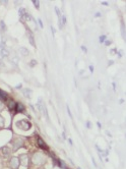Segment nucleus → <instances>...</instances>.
I'll return each mask as SVG.
<instances>
[{
    "mask_svg": "<svg viewBox=\"0 0 126 169\" xmlns=\"http://www.w3.org/2000/svg\"><path fill=\"white\" fill-rule=\"evenodd\" d=\"M32 162L35 165H43L46 162V156L43 153H35L32 157Z\"/></svg>",
    "mask_w": 126,
    "mask_h": 169,
    "instance_id": "1",
    "label": "nucleus"
},
{
    "mask_svg": "<svg viewBox=\"0 0 126 169\" xmlns=\"http://www.w3.org/2000/svg\"><path fill=\"white\" fill-rule=\"evenodd\" d=\"M16 127L21 130H29L32 127V123L27 119H21L16 122Z\"/></svg>",
    "mask_w": 126,
    "mask_h": 169,
    "instance_id": "2",
    "label": "nucleus"
},
{
    "mask_svg": "<svg viewBox=\"0 0 126 169\" xmlns=\"http://www.w3.org/2000/svg\"><path fill=\"white\" fill-rule=\"evenodd\" d=\"M20 165V158L18 157H12L11 159L9 161V166L11 169H18Z\"/></svg>",
    "mask_w": 126,
    "mask_h": 169,
    "instance_id": "3",
    "label": "nucleus"
},
{
    "mask_svg": "<svg viewBox=\"0 0 126 169\" xmlns=\"http://www.w3.org/2000/svg\"><path fill=\"white\" fill-rule=\"evenodd\" d=\"M10 153H11V151H10V149L8 147H2L0 149V156H2L3 158L8 157L10 155Z\"/></svg>",
    "mask_w": 126,
    "mask_h": 169,
    "instance_id": "4",
    "label": "nucleus"
},
{
    "mask_svg": "<svg viewBox=\"0 0 126 169\" xmlns=\"http://www.w3.org/2000/svg\"><path fill=\"white\" fill-rule=\"evenodd\" d=\"M23 145H24V141L21 140V138H16V140L13 142V147H14L13 151H17L20 147H23Z\"/></svg>",
    "mask_w": 126,
    "mask_h": 169,
    "instance_id": "5",
    "label": "nucleus"
},
{
    "mask_svg": "<svg viewBox=\"0 0 126 169\" xmlns=\"http://www.w3.org/2000/svg\"><path fill=\"white\" fill-rule=\"evenodd\" d=\"M20 164L24 165V166H28L29 165V157L25 155V154H23V155H20Z\"/></svg>",
    "mask_w": 126,
    "mask_h": 169,
    "instance_id": "6",
    "label": "nucleus"
},
{
    "mask_svg": "<svg viewBox=\"0 0 126 169\" xmlns=\"http://www.w3.org/2000/svg\"><path fill=\"white\" fill-rule=\"evenodd\" d=\"M38 107L40 108V110L43 112L44 114L46 115V117H48V114H47V110H46V107L44 105V102H42V100H39V103H38Z\"/></svg>",
    "mask_w": 126,
    "mask_h": 169,
    "instance_id": "7",
    "label": "nucleus"
},
{
    "mask_svg": "<svg viewBox=\"0 0 126 169\" xmlns=\"http://www.w3.org/2000/svg\"><path fill=\"white\" fill-rule=\"evenodd\" d=\"M38 144H39V147H40V148H42V149H44V150H48V146L46 145V143L44 142L41 138H38Z\"/></svg>",
    "mask_w": 126,
    "mask_h": 169,
    "instance_id": "8",
    "label": "nucleus"
},
{
    "mask_svg": "<svg viewBox=\"0 0 126 169\" xmlns=\"http://www.w3.org/2000/svg\"><path fill=\"white\" fill-rule=\"evenodd\" d=\"M9 55L8 51H7L6 49H4V48H2L1 50H0V59H3V58H6L7 56Z\"/></svg>",
    "mask_w": 126,
    "mask_h": 169,
    "instance_id": "9",
    "label": "nucleus"
},
{
    "mask_svg": "<svg viewBox=\"0 0 126 169\" xmlns=\"http://www.w3.org/2000/svg\"><path fill=\"white\" fill-rule=\"evenodd\" d=\"M16 110L17 112H23L25 110V106L21 103H16Z\"/></svg>",
    "mask_w": 126,
    "mask_h": 169,
    "instance_id": "10",
    "label": "nucleus"
},
{
    "mask_svg": "<svg viewBox=\"0 0 126 169\" xmlns=\"http://www.w3.org/2000/svg\"><path fill=\"white\" fill-rule=\"evenodd\" d=\"M0 100L2 101L7 100V94L4 91H2V90H0Z\"/></svg>",
    "mask_w": 126,
    "mask_h": 169,
    "instance_id": "11",
    "label": "nucleus"
},
{
    "mask_svg": "<svg viewBox=\"0 0 126 169\" xmlns=\"http://www.w3.org/2000/svg\"><path fill=\"white\" fill-rule=\"evenodd\" d=\"M8 108H9L10 110L16 109V103H14L12 100H10L9 102H8Z\"/></svg>",
    "mask_w": 126,
    "mask_h": 169,
    "instance_id": "12",
    "label": "nucleus"
},
{
    "mask_svg": "<svg viewBox=\"0 0 126 169\" xmlns=\"http://www.w3.org/2000/svg\"><path fill=\"white\" fill-rule=\"evenodd\" d=\"M4 124H5V120H4V118H3L1 115H0V129L4 127Z\"/></svg>",
    "mask_w": 126,
    "mask_h": 169,
    "instance_id": "13",
    "label": "nucleus"
},
{
    "mask_svg": "<svg viewBox=\"0 0 126 169\" xmlns=\"http://www.w3.org/2000/svg\"><path fill=\"white\" fill-rule=\"evenodd\" d=\"M20 52H24V54H23L24 56H25V55L28 56V54H29V51H28L27 49H25V48H20Z\"/></svg>",
    "mask_w": 126,
    "mask_h": 169,
    "instance_id": "14",
    "label": "nucleus"
},
{
    "mask_svg": "<svg viewBox=\"0 0 126 169\" xmlns=\"http://www.w3.org/2000/svg\"><path fill=\"white\" fill-rule=\"evenodd\" d=\"M33 3H34V5H36V8H37V9L40 8V6H39L40 2H39V1H35V0H34V1H33Z\"/></svg>",
    "mask_w": 126,
    "mask_h": 169,
    "instance_id": "15",
    "label": "nucleus"
},
{
    "mask_svg": "<svg viewBox=\"0 0 126 169\" xmlns=\"http://www.w3.org/2000/svg\"><path fill=\"white\" fill-rule=\"evenodd\" d=\"M105 39H106V37L105 36H102V37H100V42H104V41H105Z\"/></svg>",
    "mask_w": 126,
    "mask_h": 169,
    "instance_id": "16",
    "label": "nucleus"
},
{
    "mask_svg": "<svg viewBox=\"0 0 126 169\" xmlns=\"http://www.w3.org/2000/svg\"><path fill=\"white\" fill-rule=\"evenodd\" d=\"M3 109V103H2V101H0V112L2 111Z\"/></svg>",
    "mask_w": 126,
    "mask_h": 169,
    "instance_id": "17",
    "label": "nucleus"
},
{
    "mask_svg": "<svg viewBox=\"0 0 126 169\" xmlns=\"http://www.w3.org/2000/svg\"><path fill=\"white\" fill-rule=\"evenodd\" d=\"M31 63H32V66H34V65H36L37 64V61H36V60H32V61H31Z\"/></svg>",
    "mask_w": 126,
    "mask_h": 169,
    "instance_id": "18",
    "label": "nucleus"
}]
</instances>
